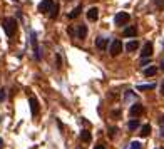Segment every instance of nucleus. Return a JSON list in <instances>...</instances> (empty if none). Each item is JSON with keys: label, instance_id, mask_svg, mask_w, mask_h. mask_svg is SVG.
<instances>
[{"label": "nucleus", "instance_id": "23", "mask_svg": "<svg viewBox=\"0 0 164 149\" xmlns=\"http://www.w3.org/2000/svg\"><path fill=\"white\" fill-rule=\"evenodd\" d=\"M154 2H156V5H158V9L164 10V0H154Z\"/></svg>", "mask_w": 164, "mask_h": 149}, {"label": "nucleus", "instance_id": "13", "mask_svg": "<svg viewBox=\"0 0 164 149\" xmlns=\"http://www.w3.org/2000/svg\"><path fill=\"white\" fill-rule=\"evenodd\" d=\"M85 35H87V27L79 25V28H77V39H85Z\"/></svg>", "mask_w": 164, "mask_h": 149}, {"label": "nucleus", "instance_id": "31", "mask_svg": "<svg viewBox=\"0 0 164 149\" xmlns=\"http://www.w3.org/2000/svg\"><path fill=\"white\" fill-rule=\"evenodd\" d=\"M161 67L164 69V59H162V62H161Z\"/></svg>", "mask_w": 164, "mask_h": 149}, {"label": "nucleus", "instance_id": "9", "mask_svg": "<svg viewBox=\"0 0 164 149\" xmlns=\"http://www.w3.org/2000/svg\"><path fill=\"white\" fill-rule=\"evenodd\" d=\"M107 39H104V37H97L96 39V47L99 49V50H106V47H107Z\"/></svg>", "mask_w": 164, "mask_h": 149}, {"label": "nucleus", "instance_id": "7", "mask_svg": "<svg viewBox=\"0 0 164 149\" xmlns=\"http://www.w3.org/2000/svg\"><path fill=\"white\" fill-rule=\"evenodd\" d=\"M28 104H30V112H32V116H37L39 114V101H37L35 97H30L28 99Z\"/></svg>", "mask_w": 164, "mask_h": 149}, {"label": "nucleus", "instance_id": "8", "mask_svg": "<svg viewBox=\"0 0 164 149\" xmlns=\"http://www.w3.org/2000/svg\"><path fill=\"white\" fill-rule=\"evenodd\" d=\"M87 19L91 20V22H96V20L99 19V9H97V7H91V9L87 10Z\"/></svg>", "mask_w": 164, "mask_h": 149}, {"label": "nucleus", "instance_id": "29", "mask_svg": "<svg viewBox=\"0 0 164 149\" xmlns=\"http://www.w3.org/2000/svg\"><path fill=\"white\" fill-rule=\"evenodd\" d=\"M161 136H162V138H164V127H162V129H161Z\"/></svg>", "mask_w": 164, "mask_h": 149}, {"label": "nucleus", "instance_id": "21", "mask_svg": "<svg viewBox=\"0 0 164 149\" xmlns=\"http://www.w3.org/2000/svg\"><path fill=\"white\" fill-rule=\"evenodd\" d=\"M5 97H7V92H5V89H0V104H2L3 101H5Z\"/></svg>", "mask_w": 164, "mask_h": 149}, {"label": "nucleus", "instance_id": "26", "mask_svg": "<svg viewBox=\"0 0 164 149\" xmlns=\"http://www.w3.org/2000/svg\"><path fill=\"white\" fill-rule=\"evenodd\" d=\"M94 149H106V146H102V144H99V146H96Z\"/></svg>", "mask_w": 164, "mask_h": 149}, {"label": "nucleus", "instance_id": "20", "mask_svg": "<svg viewBox=\"0 0 164 149\" xmlns=\"http://www.w3.org/2000/svg\"><path fill=\"white\" fill-rule=\"evenodd\" d=\"M137 127H139V121H137V119H132V121L129 122V129L134 131V129H137Z\"/></svg>", "mask_w": 164, "mask_h": 149}, {"label": "nucleus", "instance_id": "17", "mask_svg": "<svg viewBox=\"0 0 164 149\" xmlns=\"http://www.w3.org/2000/svg\"><path fill=\"white\" fill-rule=\"evenodd\" d=\"M80 139L84 141V142H91V139H92V136H91V132H89L87 129H84L80 132Z\"/></svg>", "mask_w": 164, "mask_h": 149}, {"label": "nucleus", "instance_id": "5", "mask_svg": "<svg viewBox=\"0 0 164 149\" xmlns=\"http://www.w3.org/2000/svg\"><path fill=\"white\" fill-rule=\"evenodd\" d=\"M52 7H54V2H52V0H42L37 9H39L40 14H47V12L52 10Z\"/></svg>", "mask_w": 164, "mask_h": 149}, {"label": "nucleus", "instance_id": "18", "mask_svg": "<svg viewBox=\"0 0 164 149\" xmlns=\"http://www.w3.org/2000/svg\"><path fill=\"white\" fill-rule=\"evenodd\" d=\"M154 87H156V84H141V85H137V90H151Z\"/></svg>", "mask_w": 164, "mask_h": 149}, {"label": "nucleus", "instance_id": "30", "mask_svg": "<svg viewBox=\"0 0 164 149\" xmlns=\"http://www.w3.org/2000/svg\"><path fill=\"white\" fill-rule=\"evenodd\" d=\"M2 146H3V141H2V139H0V147H2Z\"/></svg>", "mask_w": 164, "mask_h": 149}, {"label": "nucleus", "instance_id": "15", "mask_svg": "<svg viewBox=\"0 0 164 149\" xmlns=\"http://www.w3.org/2000/svg\"><path fill=\"white\" fill-rule=\"evenodd\" d=\"M139 134H141V138H147V136L151 134V126L149 124H144V126L141 127V132H139Z\"/></svg>", "mask_w": 164, "mask_h": 149}, {"label": "nucleus", "instance_id": "25", "mask_svg": "<svg viewBox=\"0 0 164 149\" xmlns=\"http://www.w3.org/2000/svg\"><path fill=\"white\" fill-rule=\"evenodd\" d=\"M55 60H57V67L60 69V57H59V55H55Z\"/></svg>", "mask_w": 164, "mask_h": 149}, {"label": "nucleus", "instance_id": "16", "mask_svg": "<svg viewBox=\"0 0 164 149\" xmlns=\"http://www.w3.org/2000/svg\"><path fill=\"white\" fill-rule=\"evenodd\" d=\"M59 9H60V7H59V3H54V7H52V10L49 12V17H50L52 20H54V19L57 17V15H59Z\"/></svg>", "mask_w": 164, "mask_h": 149}, {"label": "nucleus", "instance_id": "22", "mask_svg": "<svg viewBox=\"0 0 164 149\" xmlns=\"http://www.w3.org/2000/svg\"><path fill=\"white\" fill-rule=\"evenodd\" d=\"M129 149H141V144H139L137 141H132V142H131V146H129Z\"/></svg>", "mask_w": 164, "mask_h": 149}, {"label": "nucleus", "instance_id": "27", "mask_svg": "<svg viewBox=\"0 0 164 149\" xmlns=\"http://www.w3.org/2000/svg\"><path fill=\"white\" fill-rule=\"evenodd\" d=\"M161 94L164 96V81H162V85H161Z\"/></svg>", "mask_w": 164, "mask_h": 149}, {"label": "nucleus", "instance_id": "19", "mask_svg": "<svg viewBox=\"0 0 164 149\" xmlns=\"http://www.w3.org/2000/svg\"><path fill=\"white\" fill-rule=\"evenodd\" d=\"M156 72H158V69H156L154 65H153V67H147V69L144 70V76L151 77V76H156Z\"/></svg>", "mask_w": 164, "mask_h": 149}, {"label": "nucleus", "instance_id": "1", "mask_svg": "<svg viewBox=\"0 0 164 149\" xmlns=\"http://www.w3.org/2000/svg\"><path fill=\"white\" fill-rule=\"evenodd\" d=\"M3 30L9 37H14L15 32H17V20L12 19V17H7L3 20Z\"/></svg>", "mask_w": 164, "mask_h": 149}, {"label": "nucleus", "instance_id": "24", "mask_svg": "<svg viewBox=\"0 0 164 149\" xmlns=\"http://www.w3.org/2000/svg\"><path fill=\"white\" fill-rule=\"evenodd\" d=\"M117 132V127H110V136H114Z\"/></svg>", "mask_w": 164, "mask_h": 149}, {"label": "nucleus", "instance_id": "6", "mask_svg": "<svg viewBox=\"0 0 164 149\" xmlns=\"http://www.w3.org/2000/svg\"><path fill=\"white\" fill-rule=\"evenodd\" d=\"M142 112H144V107H142L141 104H132L131 106V109H129V114L132 116V117H139V116H141Z\"/></svg>", "mask_w": 164, "mask_h": 149}, {"label": "nucleus", "instance_id": "11", "mask_svg": "<svg viewBox=\"0 0 164 149\" xmlns=\"http://www.w3.org/2000/svg\"><path fill=\"white\" fill-rule=\"evenodd\" d=\"M80 14H82V5H77V7H76V9H74L72 12H69V14H67V17L72 20V19H77Z\"/></svg>", "mask_w": 164, "mask_h": 149}, {"label": "nucleus", "instance_id": "14", "mask_svg": "<svg viewBox=\"0 0 164 149\" xmlns=\"http://www.w3.org/2000/svg\"><path fill=\"white\" fill-rule=\"evenodd\" d=\"M136 34H137V28L134 27V25H131V27H127L124 30V35L126 37H136Z\"/></svg>", "mask_w": 164, "mask_h": 149}, {"label": "nucleus", "instance_id": "28", "mask_svg": "<svg viewBox=\"0 0 164 149\" xmlns=\"http://www.w3.org/2000/svg\"><path fill=\"white\" fill-rule=\"evenodd\" d=\"M159 122H161V124L164 122V116H162V117H161V119H159Z\"/></svg>", "mask_w": 164, "mask_h": 149}, {"label": "nucleus", "instance_id": "2", "mask_svg": "<svg viewBox=\"0 0 164 149\" xmlns=\"http://www.w3.org/2000/svg\"><path fill=\"white\" fill-rule=\"evenodd\" d=\"M109 52H110V55H112V57L119 55V54L122 52V42H121V40H119V39H114V40H112V44H110Z\"/></svg>", "mask_w": 164, "mask_h": 149}, {"label": "nucleus", "instance_id": "12", "mask_svg": "<svg viewBox=\"0 0 164 149\" xmlns=\"http://www.w3.org/2000/svg\"><path fill=\"white\" fill-rule=\"evenodd\" d=\"M139 49V42L137 40H131V42L126 44V50L127 52H134V50H137Z\"/></svg>", "mask_w": 164, "mask_h": 149}, {"label": "nucleus", "instance_id": "4", "mask_svg": "<svg viewBox=\"0 0 164 149\" xmlns=\"http://www.w3.org/2000/svg\"><path fill=\"white\" fill-rule=\"evenodd\" d=\"M30 44H32V49H34V54H35V59L40 60V49H39V44H37V35L35 32H30Z\"/></svg>", "mask_w": 164, "mask_h": 149}, {"label": "nucleus", "instance_id": "3", "mask_svg": "<svg viewBox=\"0 0 164 149\" xmlns=\"http://www.w3.org/2000/svg\"><path fill=\"white\" fill-rule=\"evenodd\" d=\"M129 14L127 12H119V14L114 17V22H116V25H126V24L129 22Z\"/></svg>", "mask_w": 164, "mask_h": 149}, {"label": "nucleus", "instance_id": "10", "mask_svg": "<svg viewBox=\"0 0 164 149\" xmlns=\"http://www.w3.org/2000/svg\"><path fill=\"white\" fill-rule=\"evenodd\" d=\"M141 55H142V57H151V55H153V44H151V42H146V45L142 47Z\"/></svg>", "mask_w": 164, "mask_h": 149}]
</instances>
